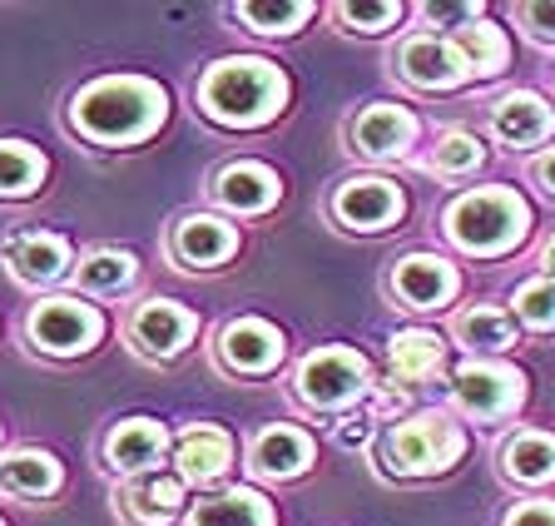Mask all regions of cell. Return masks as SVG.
Here are the masks:
<instances>
[{"mask_svg":"<svg viewBox=\"0 0 555 526\" xmlns=\"http://www.w3.org/2000/svg\"><path fill=\"white\" fill-rule=\"evenodd\" d=\"M69 119H75V129L104 144L144 140L164 119V90L150 80H134V75H109V80H94L90 90L75 94Z\"/></svg>","mask_w":555,"mask_h":526,"instance_id":"cell-1","label":"cell"},{"mask_svg":"<svg viewBox=\"0 0 555 526\" xmlns=\"http://www.w3.org/2000/svg\"><path fill=\"white\" fill-rule=\"evenodd\" d=\"M283 94H288V85L268 60L238 55V60H219L204 75L198 105L219 125H263V119H273L283 110Z\"/></svg>","mask_w":555,"mask_h":526,"instance_id":"cell-2","label":"cell"},{"mask_svg":"<svg viewBox=\"0 0 555 526\" xmlns=\"http://www.w3.org/2000/svg\"><path fill=\"white\" fill-rule=\"evenodd\" d=\"M447 229L462 248L501 254V248H511L526 234V204L511 189H481V194H466V200L451 204Z\"/></svg>","mask_w":555,"mask_h":526,"instance_id":"cell-3","label":"cell"},{"mask_svg":"<svg viewBox=\"0 0 555 526\" xmlns=\"http://www.w3.org/2000/svg\"><path fill=\"white\" fill-rule=\"evenodd\" d=\"M462 457V433L456 422L437 418V412H422V418L402 422L387 442V462L392 472H406V477H422V472H441Z\"/></svg>","mask_w":555,"mask_h":526,"instance_id":"cell-4","label":"cell"},{"mask_svg":"<svg viewBox=\"0 0 555 526\" xmlns=\"http://www.w3.org/2000/svg\"><path fill=\"white\" fill-rule=\"evenodd\" d=\"M362 387H367V363L347 348H323L298 368V393L312 408H337V402L358 398Z\"/></svg>","mask_w":555,"mask_h":526,"instance_id":"cell-5","label":"cell"},{"mask_svg":"<svg viewBox=\"0 0 555 526\" xmlns=\"http://www.w3.org/2000/svg\"><path fill=\"white\" fill-rule=\"evenodd\" d=\"M104 333V318L90 304H75V298H50L30 313V338L46 352H85L94 348Z\"/></svg>","mask_w":555,"mask_h":526,"instance_id":"cell-6","label":"cell"},{"mask_svg":"<svg viewBox=\"0 0 555 526\" xmlns=\"http://www.w3.org/2000/svg\"><path fill=\"white\" fill-rule=\"evenodd\" d=\"M456 402L476 418H501L520 402V377L506 373V368H491V363H472L456 373Z\"/></svg>","mask_w":555,"mask_h":526,"instance_id":"cell-7","label":"cell"},{"mask_svg":"<svg viewBox=\"0 0 555 526\" xmlns=\"http://www.w3.org/2000/svg\"><path fill=\"white\" fill-rule=\"evenodd\" d=\"M223 363L238 368V373H263L283 358V338H278V328H268L263 318H238V323L223 328Z\"/></svg>","mask_w":555,"mask_h":526,"instance_id":"cell-8","label":"cell"},{"mask_svg":"<svg viewBox=\"0 0 555 526\" xmlns=\"http://www.w3.org/2000/svg\"><path fill=\"white\" fill-rule=\"evenodd\" d=\"M402 214V194L387 179H352L337 189V219L352 229H382Z\"/></svg>","mask_w":555,"mask_h":526,"instance_id":"cell-9","label":"cell"},{"mask_svg":"<svg viewBox=\"0 0 555 526\" xmlns=\"http://www.w3.org/2000/svg\"><path fill=\"white\" fill-rule=\"evenodd\" d=\"M134 343L144 352H154V358H169V352H179L189 338H194V313H184L179 304H164V298H154V304H144L134 313Z\"/></svg>","mask_w":555,"mask_h":526,"instance_id":"cell-10","label":"cell"},{"mask_svg":"<svg viewBox=\"0 0 555 526\" xmlns=\"http://www.w3.org/2000/svg\"><path fill=\"white\" fill-rule=\"evenodd\" d=\"M412 134H416V119L397 105H372V110H362L358 125H352L358 150L372 154V159H392V154H402L406 144H412Z\"/></svg>","mask_w":555,"mask_h":526,"instance_id":"cell-11","label":"cell"},{"mask_svg":"<svg viewBox=\"0 0 555 526\" xmlns=\"http://www.w3.org/2000/svg\"><path fill=\"white\" fill-rule=\"evenodd\" d=\"M392 283L412 308H437L456 293V273H451V264H441V258H431V254L402 258V269H397Z\"/></svg>","mask_w":555,"mask_h":526,"instance_id":"cell-12","label":"cell"},{"mask_svg":"<svg viewBox=\"0 0 555 526\" xmlns=\"http://www.w3.org/2000/svg\"><path fill=\"white\" fill-rule=\"evenodd\" d=\"M104 452H109V467H119V472H150L164 457V427L150 418H129L109 433Z\"/></svg>","mask_w":555,"mask_h":526,"instance_id":"cell-13","label":"cell"},{"mask_svg":"<svg viewBox=\"0 0 555 526\" xmlns=\"http://www.w3.org/2000/svg\"><path fill=\"white\" fill-rule=\"evenodd\" d=\"M402 75L412 85H427V90H447V85H456L466 75L462 55L451 46H441V40H412V46L402 50Z\"/></svg>","mask_w":555,"mask_h":526,"instance_id":"cell-14","label":"cell"},{"mask_svg":"<svg viewBox=\"0 0 555 526\" xmlns=\"http://www.w3.org/2000/svg\"><path fill=\"white\" fill-rule=\"evenodd\" d=\"M233 229L219 219H184L179 229H173V254L184 258V264H194V269H208V264H219V258L233 254Z\"/></svg>","mask_w":555,"mask_h":526,"instance_id":"cell-15","label":"cell"},{"mask_svg":"<svg viewBox=\"0 0 555 526\" xmlns=\"http://www.w3.org/2000/svg\"><path fill=\"white\" fill-rule=\"evenodd\" d=\"M229 437L219 433V427H194V433H184V442H179V477L184 482H214L229 472Z\"/></svg>","mask_w":555,"mask_h":526,"instance_id":"cell-16","label":"cell"},{"mask_svg":"<svg viewBox=\"0 0 555 526\" xmlns=\"http://www.w3.org/2000/svg\"><path fill=\"white\" fill-rule=\"evenodd\" d=\"M219 200L238 214H258L278 200V175L263 164H229L219 175Z\"/></svg>","mask_w":555,"mask_h":526,"instance_id":"cell-17","label":"cell"},{"mask_svg":"<svg viewBox=\"0 0 555 526\" xmlns=\"http://www.w3.org/2000/svg\"><path fill=\"white\" fill-rule=\"evenodd\" d=\"M189 526H273V512L258 491H219V497H208V502L194 506Z\"/></svg>","mask_w":555,"mask_h":526,"instance_id":"cell-18","label":"cell"},{"mask_svg":"<svg viewBox=\"0 0 555 526\" xmlns=\"http://www.w3.org/2000/svg\"><path fill=\"white\" fill-rule=\"evenodd\" d=\"M65 264H69V248L55 234H25L11 244V269L21 283H50L65 273Z\"/></svg>","mask_w":555,"mask_h":526,"instance_id":"cell-19","label":"cell"},{"mask_svg":"<svg viewBox=\"0 0 555 526\" xmlns=\"http://www.w3.org/2000/svg\"><path fill=\"white\" fill-rule=\"evenodd\" d=\"M312 442L298 433V427H268L254 442V472L263 477H293V472L308 467Z\"/></svg>","mask_w":555,"mask_h":526,"instance_id":"cell-20","label":"cell"},{"mask_svg":"<svg viewBox=\"0 0 555 526\" xmlns=\"http://www.w3.org/2000/svg\"><path fill=\"white\" fill-rule=\"evenodd\" d=\"M496 134L506 144H535L551 134V110H545L541 94H506L496 110Z\"/></svg>","mask_w":555,"mask_h":526,"instance_id":"cell-21","label":"cell"},{"mask_svg":"<svg viewBox=\"0 0 555 526\" xmlns=\"http://www.w3.org/2000/svg\"><path fill=\"white\" fill-rule=\"evenodd\" d=\"M125 502H129V516H134L139 526H164L179 516L184 487H179V477H139L134 487L125 491Z\"/></svg>","mask_w":555,"mask_h":526,"instance_id":"cell-22","label":"cell"},{"mask_svg":"<svg viewBox=\"0 0 555 526\" xmlns=\"http://www.w3.org/2000/svg\"><path fill=\"white\" fill-rule=\"evenodd\" d=\"M0 487L15 497H46L60 487V462L46 452H15L0 462Z\"/></svg>","mask_w":555,"mask_h":526,"instance_id":"cell-23","label":"cell"},{"mask_svg":"<svg viewBox=\"0 0 555 526\" xmlns=\"http://www.w3.org/2000/svg\"><path fill=\"white\" fill-rule=\"evenodd\" d=\"M392 368L406 377V383L431 377L441 368V338H437V333H422V328L397 333V338H392Z\"/></svg>","mask_w":555,"mask_h":526,"instance_id":"cell-24","label":"cell"},{"mask_svg":"<svg viewBox=\"0 0 555 526\" xmlns=\"http://www.w3.org/2000/svg\"><path fill=\"white\" fill-rule=\"evenodd\" d=\"M451 50H456L462 65L476 75H496L501 65H506V40H501L496 25H462V36L451 40Z\"/></svg>","mask_w":555,"mask_h":526,"instance_id":"cell-25","label":"cell"},{"mask_svg":"<svg viewBox=\"0 0 555 526\" xmlns=\"http://www.w3.org/2000/svg\"><path fill=\"white\" fill-rule=\"evenodd\" d=\"M40 179H46V159L30 144H15V140L0 144V200H21Z\"/></svg>","mask_w":555,"mask_h":526,"instance_id":"cell-26","label":"cell"},{"mask_svg":"<svg viewBox=\"0 0 555 526\" xmlns=\"http://www.w3.org/2000/svg\"><path fill=\"white\" fill-rule=\"evenodd\" d=\"M506 472L520 482H551L555 477V437L526 433L506 447Z\"/></svg>","mask_w":555,"mask_h":526,"instance_id":"cell-27","label":"cell"},{"mask_svg":"<svg viewBox=\"0 0 555 526\" xmlns=\"http://www.w3.org/2000/svg\"><path fill=\"white\" fill-rule=\"evenodd\" d=\"M456 333H462L472 348H511V338H516V328H511L506 313H496V308H476V313H466L462 323H456Z\"/></svg>","mask_w":555,"mask_h":526,"instance_id":"cell-28","label":"cell"},{"mask_svg":"<svg viewBox=\"0 0 555 526\" xmlns=\"http://www.w3.org/2000/svg\"><path fill=\"white\" fill-rule=\"evenodd\" d=\"M238 15L254 30H263V36H288V30H298L312 15V5H302V0H293V5H258V0H248V5H238Z\"/></svg>","mask_w":555,"mask_h":526,"instance_id":"cell-29","label":"cell"},{"mask_svg":"<svg viewBox=\"0 0 555 526\" xmlns=\"http://www.w3.org/2000/svg\"><path fill=\"white\" fill-rule=\"evenodd\" d=\"M134 279V258L129 254H90L80 264V283L85 288H100V293H115V288H125V283Z\"/></svg>","mask_w":555,"mask_h":526,"instance_id":"cell-30","label":"cell"},{"mask_svg":"<svg viewBox=\"0 0 555 526\" xmlns=\"http://www.w3.org/2000/svg\"><path fill=\"white\" fill-rule=\"evenodd\" d=\"M516 308L526 323L535 328H555V283L541 279V283H526V288L516 293Z\"/></svg>","mask_w":555,"mask_h":526,"instance_id":"cell-31","label":"cell"},{"mask_svg":"<svg viewBox=\"0 0 555 526\" xmlns=\"http://www.w3.org/2000/svg\"><path fill=\"white\" fill-rule=\"evenodd\" d=\"M481 164V144L472 140V134H447V140L437 144V169L441 175H466V169H476Z\"/></svg>","mask_w":555,"mask_h":526,"instance_id":"cell-32","label":"cell"},{"mask_svg":"<svg viewBox=\"0 0 555 526\" xmlns=\"http://www.w3.org/2000/svg\"><path fill=\"white\" fill-rule=\"evenodd\" d=\"M397 15H402V5H392V0H382V5H343V21H352V30H382Z\"/></svg>","mask_w":555,"mask_h":526,"instance_id":"cell-33","label":"cell"},{"mask_svg":"<svg viewBox=\"0 0 555 526\" xmlns=\"http://www.w3.org/2000/svg\"><path fill=\"white\" fill-rule=\"evenodd\" d=\"M506 526H555V506L551 502H526L506 516Z\"/></svg>","mask_w":555,"mask_h":526,"instance_id":"cell-34","label":"cell"},{"mask_svg":"<svg viewBox=\"0 0 555 526\" xmlns=\"http://www.w3.org/2000/svg\"><path fill=\"white\" fill-rule=\"evenodd\" d=\"M520 21L531 25L541 40H555V5H520Z\"/></svg>","mask_w":555,"mask_h":526,"instance_id":"cell-35","label":"cell"},{"mask_svg":"<svg viewBox=\"0 0 555 526\" xmlns=\"http://www.w3.org/2000/svg\"><path fill=\"white\" fill-rule=\"evenodd\" d=\"M431 21H476V5H427Z\"/></svg>","mask_w":555,"mask_h":526,"instance_id":"cell-36","label":"cell"},{"mask_svg":"<svg viewBox=\"0 0 555 526\" xmlns=\"http://www.w3.org/2000/svg\"><path fill=\"white\" fill-rule=\"evenodd\" d=\"M367 433H372L367 418H347V422H343V433H337V437H343V447H358V442H367Z\"/></svg>","mask_w":555,"mask_h":526,"instance_id":"cell-37","label":"cell"},{"mask_svg":"<svg viewBox=\"0 0 555 526\" xmlns=\"http://www.w3.org/2000/svg\"><path fill=\"white\" fill-rule=\"evenodd\" d=\"M541 179H545V189H551V194H555V150L541 159Z\"/></svg>","mask_w":555,"mask_h":526,"instance_id":"cell-38","label":"cell"},{"mask_svg":"<svg viewBox=\"0 0 555 526\" xmlns=\"http://www.w3.org/2000/svg\"><path fill=\"white\" fill-rule=\"evenodd\" d=\"M545 269L555 273V239H551V248H545Z\"/></svg>","mask_w":555,"mask_h":526,"instance_id":"cell-39","label":"cell"}]
</instances>
